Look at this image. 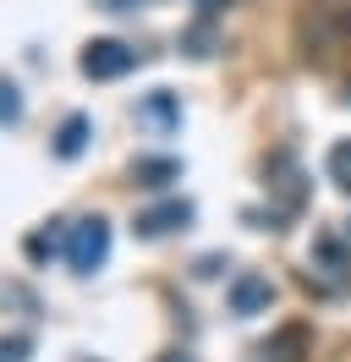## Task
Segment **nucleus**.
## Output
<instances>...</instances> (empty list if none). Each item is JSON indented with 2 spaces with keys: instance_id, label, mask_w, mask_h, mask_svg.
Masks as SVG:
<instances>
[{
  "instance_id": "nucleus-1",
  "label": "nucleus",
  "mask_w": 351,
  "mask_h": 362,
  "mask_svg": "<svg viewBox=\"0 0 351 362\" xmlns=\"http://www.w3.org/2000/svg\"><path fill=\"white\" fill-rule=\"evenodd\" d=\"M105 258H110V226L99 220V214L66 226V264H71L77 274H93Z\"/></svg>"
},
{
  "instance_id": "nucleus-2",
  "label": "nucleus",
  "mask_w": 351,
  "mask_h": 362,
  "mask_svg": "<svg viewBox=\"0 0 351 362\" xmlns=\"http://www.w3.org/2000/svg\"><path fill=\"white\" fill-rule=\"evenodd\" d=\"M77 66H83V77H93V83H110V77H127V71L137 66V49H127L121 39H93Z\"/></svg>"
},
{
  "instance_id": "nucleus-3",
  "label": "nucleus",
  "mask_w": 351,
  "mask_h": 362,
  "mask_svg": "<svg viewBox=\"0 0 351 362\" xmlns=\"http://www.w3.org/2000/svg\"><path fill=\"white\" fill-rule=\"evenodd\" d=\"M192 226V204L187 198H165V204H154L137 214V236H176V230H187Z\"/></svg>"
},
{
  "instance_id": "nucleus-4",
  "label": "nucleus",
  "mask_w": 351,
  "mask_h": 362,
  "mask_svg": "<svg viewBox=\"0 0 351 362\" xmlns=\"http://www.w3.org/2000/svg\"><path fill=\"white\" fill-rule=\"evenodd\" d=\"M269 302H275L269 274H236V280H231V313H236V318H258V313H269Z\"/></svg>"
},
{
  "instance_id": "nucleus-5",
  "label": "nucleus",
  "mask_w": 351,
  "mask_h": 362,
  "mask_svg": "<svg viewBox=\"0 0 351 362\" xmlns=\"http://www.w3.org/2000/svg\"><path fill=\"white\" fill-rule=\"evenodd\" d=\"M137 115H143L149 127H159V132H176V127H181V99L159 88V93H149V99L137 105Z\"/></svg>"
},
{
  "instance_id": "nucleus-6",
  "label": "nucleus",
  "mask_w": 351,
  "mask_h": 362,
  "mask_svg": "<svg viewBox=\"0 0 351 362\" xmlns=\"http://www.w3.org/2000/svg\"><path fill=\"white\" fill-rule=\"evenodd\" d=\"M176 176H181V159H171V154H143L132 165V181H137V187H171Z\"/></svg>"
},
{
  "instance_id": "nucleus-7",
  "label": "nucleus",
  "mask_w": 351,
  "mask_h": 362,
  "mask_svg": "<svg viewBox=\"0 0 351 362\" xmlns=\"http://www.w3.org/2000/svg\"><path fill=\"white\" fill-rule=\"evenodd\" d=\"M275 192H280V209H285V214H291V209H302V198H307L302 170H297V159H291V154L275 159Z\"/></svg>"
},
{
  "instance_id": "nucleus-8",
  "label": "nucleus",
  "mask_w": 351,
  "mask_h": 362,
  "mask_svg": "<svg viewBox=\"0 0 351 362\" xmlns=\"http://www.w3.org/2000/svg\"><path fill=\"white\" fill-rule=\"evenodd\" d=\"M88 137H93V121H88L83 110H77V115H66V121H61V132H55V154H61V159H77V154L88 148Z\"/></svg>"
},
{
  "instance_id": "nucleus-9",
  "label": "nucleus",
  "mask_w": 351,
  "mask_h": 362,
  "mask_svg": "<svg viewBox=\"0 0 351 362\" xmlns=\"http://www.w3.org/2000/svg\"><path fill=\"white\" fill-rule=\"evenodd\" d=\"M302 351H307V329L302 324H285L280 335L263 346V362H302Z\"/></svg>"
},
{
  "instance_id": "nucleus-10",
  "label": "nucleus",
  "mask_w": 351,
  "mask_h": 362,
  "mask_svg": "<svg viewBox=\"0 0 351 362\" xmlns=\"http://www.w3.org/2000/svg\"><path fill=\"white\" fill-rule=\"evenodd\" d=\"M214 45H219V39H214V23H209V17L181 33V49H187V55H197V61H209V55H214Z\"/></svg>"
},
{
  "instance_id": "nucleus-11",
  "label": "nucleus",
  "mask_w": 351,
  "mask_h": 362,
  "mask_svg": "<svg viewBox=\"0 0 351 362\" xmlns=\"http://www.w3.org/2000/svg\"><path fill=\"white\" fill-rule=\"evenodd\" d=\"M324 170H329V181H335L340 192H351V137H346V143H335V148H329Z\"/></svg>"
},
{
  "instance_id": "nucleus-12",
  "label": "nucleus",
  "mask_w": 351,
  "mask_h": 362,
  "mask_svg": "<svg viewBox=\"0 0 351 362\" xmlns=\"http://www.w3.org/2000/svg\"><path fill=\"white\" fill-rule=\"evenodd\" d=\"M22 121V88L11 77H0V127H17Z\"/></svg>"
},
{
  "instance_id": "nucleus-13",
  "label": "nucleus",
  "mask_w": 351,
  "mask_h": 362,
  "mask_svg": "<svg viewBox=\"0 0 351 362\" xmlns=\"http://www.w3.org/2000/svg\"><path fill=\"white\" fill-rule=\"evenodd\" d=\"M55 247L66 252V242H61V236H50V230H39V236H28V258H50Z\"/></svg>"
},
{
  "instance_id": "nucleus-14",
  "label": "nucleus",
  "mask_w": 351,
  "mask_h": 362,
  "mask_svg": "<svg viewBox=\"0 0 351 362\" xmlns=\"http://www.w3.org/2000/svg\"><path fill=\"white\" fill-rule=\"evenodd\" d=\"M28 351H33V346H28V340H0V362H28Z\"/></svg>"
},
{
  "instance_id": "nucleus-15",
  "label": "nucleus",
  "mask_w": 351,
  "mask_h": 362,
  "mask_svg": "<svg viewBox=\"0 0 351 362\" xmlns=\"http://www.w3.org/2000/svg\"><path fill=\"white\" fill-rule=\"evenodd\" d=\"M93 6H105V11H137L143 0H93Z\"/></svg>"
},
{
  "instance_id": "nucleus-16",
  "label": "nucleus",
  "mask_w": 351,
  "mask_h": 362,
  "mask_svg": "<svg viewBox=\"0 0 351 362\" xmlns=\"http://www.w3.org/2000/svg\"><path fill=\"white\" fill-rule=\"evenodd\" d=\"M154 362H197V357H187V351H165V357H154Z\"/></svg>"
},
{
  "instance_id": "nucleus-17",
  "label": "nucleus",
  "mask_w": 351,
  "mask_h": 362,
  "mask_svg": "<svg viewBox=\"0 0 351 362\" xmlns=\"http://www.w3.org/2000/svg\"><path fill=\"white\" fill-rule=\"evenodd\" d=\"M88 362H93V357H88Z\"/></svg>"
}]
</instances>
